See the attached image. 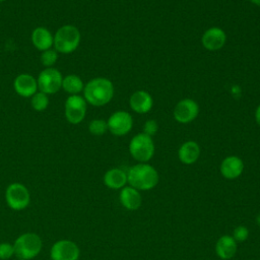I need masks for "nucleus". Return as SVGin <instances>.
Returning <instances> with one entry per match:
<instances>
[{
	"label": "nucleus",
	"mask_w": 260,
	"mask_h": 260,
	"mask_svg": "<svg viewBox=\"0 0 260 260\" xmlns=\"http://www.w3.org/2000/svg\"><path fill=\"white\" fill-rule=\"evenodd\" d=\"M159 180L157 171L146 162H139L132 166L127 172V182L129 186L138 191H148L153 189Z\"/></svg>",
	"instance_id": "nucleus-1"
},
{
	"label": "nucleus",
	"mask_w": 260,
	"mask_h": 260,
	"mask_svg": "<svg viewBox=\"0 0 260 260\" xmlns=\"http://www.w3.org/2000/svg\"><path fill=\"white\" fill-rule=\"evenodd\" d=\"M83 98L91 106L102 107L110 103L114 95V85L105 77H95L89 80L83 88Z\"/></svg>",
	"instance_id": "nucleus-2"
},
{
	"label": "nucleus",
	"mask_w": 260,
	"mask_h": 260,
	"mask_svg": "<svg viewBox=\"0 0 260 260\" xmlns=\"http://www.w3.org/2000/svg\"><path fill=\"white\" fill-rule=\"evenodd\" d=\"M14 256L17 259L32 260L43 249V241L41 237L32 232H26L19 235L14 243Z\"/></svg>",
	"instance_id": "nucleus-3"
},
{
	"label": "nucleus",
	"mask_w": 260,
	"mask_h": 260,
	"mask_svg": "<svg viewBox=\"0 0 260 260\" xmlns=\"http://www.w3.org/2000/svg\"><path fill=\"white\" fill-rule=\"evenodd\" d=\"M80 40L81 36L79 29L72 24H65L59 27L54 35L53 46L59 53L70 54L77 49Z\"/></svg>",
	"instance_id": "nucleus-4"
},
{
	"label": "nucleus",
	"mask_w": 260,
	"mask_h": 260,
	"mask_svg": "<svg viewBox=\"0 0 260 260\" xmlns=\"http://www.w3.org/2000/svg\"><path fill=\"white\" fill-rule=\"evenodd\" d=\"M4 197L7 206L14 211H21L30 203V193L27 187L18 182L11 183L7 186Z\"/></svg>",
	"instance_id": "nucleus-5"
},
{
	"label": "nucleus",
	"mask_w": 260,
	"mask_h": 260,
	"mask_svg": "<svg viewBox=\"0 0 260 260\" xmlns=\"http://www.w3.org/2000/svg\"><path fill=\"white\" fill-rule=\"evenodd\" d=\"M129 152L138 162H147L154 154V143L150 136L144 133H138L129 143Z\"/></svg>",
	"instance_id": "nucleus-6"
},
{
	"label": "nucleus",
	"mask_w": 260,
	"mask_h": 260,
	"mask_svg": "<svg viewBox=\"0 0 260 260\" xmlns=\"http://www.w3.org/2000/svg\"><path fill=\"white\" fill-rule=\"evenodd\" d=\"M63 76L61 72L53 67L42 70L38 76V88L46 94L56 93L62 87Z\"/></svg>",
	"instance_id": "nucleus-7"
},
{
	"label": "nucleus",
	"mask_w": 260,
	"mask_h": 260,
	"mask_svg": "<svg viewBox=\"0 0 260 260\" xmlns=\"http://www.w3.org/2000/svg\"><path fill=\"white\" fill-rule=\"evenodd\" d=\"M80 249L78 245L67 239L56 241L50 250L51 260H78Z\"/></svg>",
	"instance_id": "nucleus-8"
},
{
	"label": "nucleus",
	"mask_w": 260,
	"mask_h": 260,
	"mask_svg": "<svg viewBox=\"0 0 260 260\" xmlns=\"http://www.w3.org/2000/svg\"><path fill=\"white\" fill-rule=\"evenodd\" d=\"M86 101L79 94H71L65 102V118L71 124L80 123L86 114Z\"/></svg>",
	"instance_id": "nucleus-9"
},
{
	"label": "nucleus",
	"mask_w": 260,
	"mask_h": 260,
	"mask_svg": "<svg viewBox=\"0 0 260 260\" xmlns=\"http://www.w3.org/2000/svg\"><path fill=\"white\" fill-rule=\"evenodd\" d=\"M108 130L115 136H124L130 132L133 126L132 116L125 111L113 113L108 121Z\"/></svg>",
	"instance_id": "nucleus-10"
},
{
	"label": "nucleus",
	"mask_w": 260,
	"mask_h": 260,
	"mask_svg": "<svg viewBox=\"0 0 260 260\" xmlns=\"http://www.w3.org/2000/svg\"><path fill=\"white\" fill-rule=\"evenodd\" d=\"M199 113V107L194 100L184 99L178 102L174 109V118L177 122L187 124L196 119Z\"/></svg>",
	"instance_id": "nucleus-11"
},
{
	"label": "nucleus",
	"mask_w": 260,
	"mask_h": 260,
	"mask_svg": "<svg viewBox=\"0 0 260 260\" xmlns=\"http://www.w3.org/2000/svg\"><path fill=\"white\" fill-rule=\"evenodd\" d=\"M226 41L225 32L217 26H212L204 31L201 38L203 47L208 51H217L221 49Z\"/></svg>",
	"instance_id": "nucleus-12"
},
{
	"label": "nucleus",
	"mask_w": 260,
	"mask_h": 260,
	"mask_svg": "<svg viewBox=\"0 0 260 260\" xmlns=\"http://www.w3.org/2000/svg\"><path fill=\"white\" fill-rule=\"evenodd\" d=\"M15 92L22 98H31L38 90L37 79L27 73L17 75L13 81Z\"/></svg>",
	"instance_id": "nucleus-13"
},
{
	"label": "nucleus",
	"mask_w": 260,
	"mask_h": 260,
	"mask_svg": "<svg viewBox=\"0 0 260 260\" xmlns=\"http://www.w3.org/2000/svg\"><path fill=\"white\" fill-rule=\"evenodd\" d=\"M220 174L228 180H235L239 178L244 171V162L237 155H230L223 158L219 167Z\"/></svg>",
	"instance_id": "nucleus-14"
},
{
	"label": "nucleus",
	"mask_w": 260,
	"mask_h": 260,
	"mask_svg": "<svg viewBox=\"0 0 260 260\" xmlns=\"http://www.w3.org/2000/svg\"><path fill=\"white\" fill-rule=\"evenodd\" d=\"M130 108L138 114L148 113L153 105V100L145 90H136L134 91L129 100Z\"/></svg>",
	"instance_id": "nucleus-15"
},
{
	"label": "nucleus",
	"mask_w": 260,
	"mask_h": 260,
	"mask_svg": "<svg viewBox=\"0 0 260 260\" xmlns=\"http://www.w3.org/2000/svg\"><path fill=\"white\" fill-rule=\"evenodd\" d=\"M119 200L124 208L128 210H137L141 206L142 196L137 189L131 186H125L120 191Z\"/></svg>",
	"instance_id": "nucleus-16"
},
{
	"label": "nucleus",
	"mask_w": 260,
	"mask_h": 260,
	"mask_svg": "<svg viewBox=\"0 0 260 260\" xmlns=\"http://www.w3.org/2000/svg\"><path fill=\"white\" fill-rule=\"evenodd\" d=\"M238 249V243L234 240V238L230 235L221 236L215 244V253L218 258L222 260L232 259Z\"/></svg>",
	"instance_id": "nucleus-17"
},
{
	"label": "nucleus",
	"mask_w": 260,
	"mask_h": 260,
	"mask_svg": "<svg viewBox=\"0 0 260 260\" xmlns=\"http://www.w3.org/2000/svg\"><path fill=\"white\" fill-rule=\"evenodd\" d=\"M104 184L109 189L121 190L126 186L127 182V173L119 168H113L108 170L103 178Z\"/></svg>",
	"instance_id": "nucleus-18"
},
{
	"label": "nucleus",
	"mask_w": 260,
	"mask_h": 260,
	"mask_svg": "<svg viewBox=\"0 0 260 260\" xmlns=\"http://www.w3.org/2000/svg\"><path fill=\"white\" fill-rule=\"evenodd\" d=\"M31 42L38 50L44 52L51 49L53 46L54 36L48 28L44 26H38L31 32Z\"/></svg>",
	"instance_id": "nucleus-19"
},
{
	"label": "nucleus",
	"mask_w": 260,
	"mask_h": 260,
	"mask_svg": "<svg viewBox=\"0 0 260 260\" xmlns=\"http://www.w3.org/2000/svg\"><path fill=\"white\" fill-rule=\"evenodd\" d=\"M199 156H200L199 144L192 140L184 142L178 150V157L180 161L184 165H192L196 162Z\"/></svg>",
	"instance_id": "nucleus-20"
},
{
	"label": "nucleus",
	"mask_w": 260,
	"mask_h": 260,
	"mask_svg": "<svg viewBox=\"0 0 260 260\" xmlns=\"http://www.w3.org/2000/svg\"><path fill=\"white\" fill-rule=\"evenodd\" d=\"M62 88L68 92L70 95L71 94H78L81 92L84 88L83 81L78 75L75 74H69L63 77L62 81Z\"/></svg>",
	"instance_id": "nucleus-21"
},
{
	"label": "nucleus",
	"mask_w": 260,
	"mask_h": 260,
	"mask_svg": "<svg viewBox=\"0 0 260 260\" xmlns=\"http://www.w3.org/2000/svg\"><path fill=\"white\" fill-rule=\"evenodd\" d=\"M30 105L32 109L37 112H43L45 111L48 106H49V98L48 94L42 92V91H37L30 100Z\"/></svg>",
	"instance_id": "nucleus-22"
},
{
	"label": "nucleus",
	"mask_w": 260,
	"mask_h": 260,
	"mask_svg": "<svg viewBox=\"0 0 260 260\" xmlns=\"http://www.w3.org/2000/svg\"><path fill=\"white\" fill-rule=\"evenodd\" d=\"M88 131L95 136L104 135L108 131V124L105 120L94 119L88 125Z\"/></svg>",
	"instance_id": "nucleus-23"
},
{
	"label": "nucleus",
	"mask_w": 260,
	"mask_h": 260,
	"mask_svg": "<svg viewBox=\"0 0 260 260\" xmlns=\"http://www.w3.org/2000/svg\"><path fill=\"white\" fill-rule=\"evenodd\" d=\"M41 63L46 66L47 68L53 66L57 59H58V53L56 50H52V49H49V50H46L44 51L42 54H41Z\"/></svg>",
	"instance_id": "nucleus-24"
},
{
	"label": "nucleus",
	"mask_w": 260,
	"mask_h": 260,
	"mask_svg": "<svg viewBox=\"0 0 260 260\" xmlns=\"http://www.w3.org/2000/svg\"><path fill=\"white\" fill-rule=\"evenodd\" d=\"M14 256L13 244L8 242L0 243V260H8Z\"/></svg>",
	"instance_id": "nucleus-25"
},
{
	"label": "nucleus",
	"mask_w": 260,
	"mask_h": 260,
	"mask_svg": "<svg viewBox=\"0 0 260 260\" xmlns=\"http://www.w3.org/2000/svg\"><path fill=\"white\" fill-rule=\"evenodd\" d=\"M232 237L237 243L245 242L249 237V230L245 225H238L235 228Z\"/></svg>",
	"instance_id": "nucleus-26"
},
{
	"label": "nucleus",
	"mask_w": 260,
	"mask_h": 260,
	"mask_svg": "<svg viewBox=\"0 0 260 260\" xmlns=\"http://www.w3.org/2000/svg\"><path fill=\"white\" fill-rule=\"evenodd\" d=\"M157 130H158V124L155 120L149 119L143 125V133L150 137L154 135L157 132Z\"/></svg>",
	"instance_id": "nucleus-27"
},
{
	"label": "nucleus",
	"mask_w": 260,
	"mask_h": 260,
	"mask_svg": "<svg viewBox=\"0 0 260 260\" xmlns=\"http://www.w3.org/2000/svg\"><path fill=\"white\" fill-rule=\"evenodd\" d=\"M255 120H256V123L260 127V105L257 107V109L255 111Z\"/></svg>",
	"instance_id": "nucleus-28"
},
{
	"label": "nucleus",
	"mask_w": 260,
	"mask_h": 260,
	"mask_svg": "<svg viewBox=\"0 0 260 260\" xmlns=\"http://www.w3.org/2000/svg\"><path fill=\"white\" fill-rule=\"evenodd\" d=\"M250 2L256 6H260V0H250Z\"/></svg>",
	"instance_id": "nucleus-29"
},
{
	"label": "nucleus",
	"mask_w": 260,
	"mask_h": 260,
	"mask_svg": "<svg viewBox=\"0 0 260 260\" xmlns=\"http://www.w3.org/2000/svg\"><path fill=\"white\" fill-rule=\"evenodd\" d=\"M256 223L260 226V213L256 216Z\"/></svg>",
	"instance_id": "nucleus-30"
},
{
	"label": "nucleus",
	"mask_w": 260,
	"mask_h": 260,
	"mask_svg": "<svg viewBox=\"0 0 260 260\" xmlns=\"http://www.w3.org/2000/svg\"><path fill=\"white\" fill-rule=\"evenodd\" d=\"M3 1H5V0H0V2H3Z\"/></svg>",
	"instance_id": "nucleus-31"
},
{
	"label": "nucleus",
	"mask_w": 260,
	"mask_h": 260,
	"mask_svg": "<svg viewBox=\"0 0 260 260\" xmlns=\"http://www.w3.org/2000/svg\"><path fill=\"white\" fill-rule=\"evenodd\" d=\"M17 260H24V259H17Z\"/></svg>",
	"instance_id": "nucleus-32"
}]
</instances>
